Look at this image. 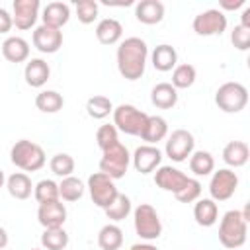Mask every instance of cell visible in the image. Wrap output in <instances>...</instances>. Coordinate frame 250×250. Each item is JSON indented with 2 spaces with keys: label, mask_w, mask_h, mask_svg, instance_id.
<instances>
[{
  "label": "cell",
  "mask_w": 250,
  "mask_h": 250,
  "mask_svg": "<svg viewBox=\"0 0 250 250\" xmlns=\"http://www.w3.org/2000/svg\"><path fill=\"white\" fill-rule=\"evenodd\" d=\"M148 47L141 37H127L117 47V70L125 80H139L145 74Z\"/></svg>",
  "instance_id": "6da1fadb"
},
{
  "label": "cell",
  "mask_w": 250,
  "mask_h": 250,
  "mask_svg": "<svg viewBox=\"0 0 250 250\" xmlns=\"http://www.w3.org/2000/svg\"><path fill=\"white\" fill-rule=\"evenodd\" d=\"M246 234L248 221L242 217V213L236 209L227 211L219 225V242L229 250H236L246 242Z\"/></svg>",
  "instance_id": "7a4b0ae2"
},
{
  "label": "cell",
  "mask_w": 250,
  "mask_h": 250,
  "mask_svg": "<svg viewBox=\"0 0 250 250\" xmlns=\"http://www.w3.org/2000/svg\"><path fill=\"white\" fill-rule=\"evenodd\" d=\"M10 160H12L14 166H18L23 172H37V170H41L45 166L47 156H45V150L37 143L21 139L12 146Z\"/></svg>",
  "instance_id": "3957f363"
},
{
  "label": "cell",
  "mask_w": 250,
  "mask_h": 250,
  "mask_svg": "<svg viewBox=\"0 0 250 250\" xmlns=\"http://www.w3.org/2000/svg\"><path fill=\"white\" fill-rule=\"evenodd\" d=\"M111 113H113V125L117 131H121L125 135H133V137L143 135L146 121H148V113L137 109L131 104H121Z\"/></svg>",
  "instance_id": "277c9868"
},
{
  "label": "cell",
  "mask_w": 250,
  "mask_h": 250,
  "mask_svg": "<svg viewBox=\"0 0 250 250\" xmlns=\"http://www.w3.org/2000/svg\"><path fill=\"white\" fill-rule=\"evenodd\" d=\"M215 104L225 113H238L248 104V90L240 82H225L215 92Z\"/></svg>",
  "instance_id": "5b68a950"
},
{
  "label": "cell",
  "mask_w": 250,
  "mask_h": 250,
  "mask_svg": "<svg viewBox=\"0 0 250 250\" xmlns=\"http://www.w3.org/2000/svg\"><path fill=\"white\" fill-rule=\"evenodd\" d=\"M133 223H135V232L143 240H156L162 234V223L156 213V209L148 203H141L133 211Z\"/></svg>",
  "instance_id": "8992f818"
},
{
  "label": "cell",
  "mask_w": 250,
  "mask_h": 250,
  "mask_svg": "<svg viewBox=\"0 0 250 250\" xmlns=\"http://www.w3.org/2000/svg\"><path fill=\"white\" fill-rule=\"evenodd\" d=\"M129 162H131V154H129L127 146L117 143L111 148L104 150V156L100 160V172H104L105 176H109L115 182V180L125 176V172L129 168Z\"/></svg>",
  "instance_id": "52a82bcc"
},
{
  "label": "cell",
  "mask_w": 250,
  "mask_h": 250,
  "mask_svg": "<svg viewBox=\"0 0 250 250\" xmlns=\"http://www.w3.org/2000/svg\"><path fill=\"white\" fill-rule=\"evenodd\" d=\"M88 191H90L94 205H98L100 209H105L119 193L113 180L109 176H105L104 172H94L88 178Z\"/></svg>",
  "instance_id": "ba28073f"
},
{
  "label": "cell",
  "mask_w": 250,
  "mask_h": 250,
  "mask_svg": "<svg viewBox=\"0 0 250 250\" xmlns=\"http://www.w3.org/2000/svg\"><path fill=\"white\" fill-rule=\"evenodd\" d=\"M238 188V176L230 168H221L213 172L211 182H209V193L213 201H227L234 195Z\"/></svg>",
  "instance_id": "9c48e42d"
},
{
  "label": "cell",
  "mask_w": 250,
  "mask_h": 250,
  "mask_svg": "<svg viewBox=\"0 0 250 250\" xmlns=\"http://www.w3.org/2000/svg\"><path fill=\"white\" fill-rule=\"evenodd\" d=\"M193 146H195V141H193V135L188 131V129H176L168 135V141H166V146H164V152L170 160L174 162H184L188 160V156L193 152Z\"/></svg>",
  "instance_id": "30bf717a"
},
{
  "label": "cell",
  "mask_w": 250,
  "mask_h": 250,
  "mask_svg": "<svg viewBox=\"0 0 250 250\" xmlns=\"http://www.w3.org/2000/svg\"><path fill=\"white\" fill-rule=\"evenodd\" d=\"M193 31L197 35H203V37H209V35H221L225 29H227V16L221 12V10H205L201 14H197L193 18V23H191Z\"/></svg>",
  "instance_id": "8fae6325"
},
{
  "label": "cell",
  "mask_w": 250,
  "mask_h": 250,
  "mask_svg": "<svg viewBox=\"0 0 250 250\" xmlns=\"http://www.w3.org/2000/svg\"><path fill=\"white\" fill-rule=\"evenodd\" d=\"M62 45V31L57 29V27H51V25H37L33 29V47L41 53H57Z\"/></svg>",
  "instance_id": "7c38bea8"
},
{
  "label": "cell",
  "mask_w": 250,
  "mask_h": 250,
  "mask_svg": "<svg viewBox=\"0 0 250 250\" xmlns=\"http://www.w3.org/2000/svg\"><path fill=\"white\" fill-rule=\"evenodd\" d=\"M12 21L18 29H31L39 18V0H14Z\"/></svg>",
  "instance_id": "4fadbf2b"
},
{
  "label": "cell",
  "mask_w": 250,
  "mask_h": 250,
  "mask_svg": "<svg viewBox=\"0 0 250 250\" xmlns=\"http://www.w3.org/2000/svg\"><path fill=\"white\" fill-rule=\"evenodd\" d=\"M131 160H133V166H135L137 172H141V174H150V172H154V170L160 166V162H162V152H160L154 145H141V146L135 148Z\"/></svg>",
  "instance_id": "5bb4252c"
},
{
  "label": "cell",
  "mask_w": 250,
  "mask_h": 250,
  "mask_svg": "<svg viewBox=\"0 0 250 250\" xmlns=\"http://www.w3.org/2000/svg\"><path fill=\"white\" fill-rule=\"evenodd\" d=\"M188 180H189V178H188L182 170H178V168H174V166H158L156 172H154V184H156L160 189L172 191V193H178V191L186 186Z\"/></svg>",
  "instance_id": "9a60e30c"
},
{
  "label": "cell",
  "mask_w": 250,
  "mask_h": 250,
  "mask_svg": "<svg viewBox=\"0 0 250 250\" xmlns=\"http://www.w3.org/2000/svg\"><path fill=\"white\" fill-rule=\"evenodd\" d=\"M37 219H39L41 227H45V229H57V227H62L64 221H66V207H64L61 201L39 203Z\"/></svg>",
  "instance_id": "2e32d148"
},
{
  "label": "cell",
  "mask_w": 250,
  "mask_h": 250,
  "mask_svg": "<svg viewBox=\"0 0 250 250\" xmlns=\"http://www.w3.org/2000/svg\"><path fill=\"white\" fill-rule=\"evenodd\" d=\"M135 18L146 25L160 23L164 18V4L160 0H141L135 6Z\"/></svg>",
  "instance_id": "e0dca14e"
},
{
  "label": "cell",
  "mask_w": 250,
  "mask_h": 250,
  "mask_svg": "<svg viewBox=\"0 0 250 250\" xmlns=\"http://www.w3.org/2000/svg\"><path fill=\"white\" fill-rule=\"evenodd\" d=\"M51 76V68L43 59H31L27 61L25 68H23V78L27 82V86L31 88H41L43 84H47Z\"/></svg>",
  "instance_id": "ac0fdd59"
},
{
  "label": "cell",
  "mask_w": 250,
  "mask_h": 250,
  "mask_svg": "<svg viewBox=\"0 0 250 250\" xmlns=\"http://www.w3.org/2000/svg\"><path fill=\"white\" fill-rule=\"evenodd\" d=\"M250 158V148L244 141H230L223 148V160L230 168H240L248 162Z\"/></svg>",
  "instance_id": "d6986e66"
},
{
  "label": "cell",
  "mask_w": 250,
  "mask_h": 250,
  "mask_svg": "<svg viewBox=\"0 0 250 250\" xmlns=\"http://www.w3.org/2000/svg\"><path fill=\"white\" fill-rule=\"evenodd\" d=\"M43 23L61 29L68 20H70V8L64 2H49L43 8Z\"/></svg>",
  "instance_id": "ffe728a7"
},
{
  "label": "cell",
  "mask_w": 250,
  "mask_h": 250,
  "mask_svg": "<svg viewBox=\"0 0 250 250\" xmlns=\"http://www.w3.org/2000/svg\"><path fill=\"white\" fill-rule=\"evenodd\" d=\"M123 35V25L115 18H104L96 25V37L102 45H115Z\"/></svg>",
  "instance_id": "44dd1931"
},
{
  "label": "cell",
  "mask_w": 250,
  "mask_h": 250,
  "mask_svg": "<svg viewBox=\"0 0 250 250\" xmlns=\"http://www.w3.org/2000/svg\"><path fill=\"white\" fill-rule=\"evenodd\" d=\"M2 55L10 62H23L29 57V43L23 37H8L2 43Z\"/></svg>",
  "instance_id": "7402d4cb"
},
{
  "label": "cell",
  "mask_w": 250,
  "mask_h": 250,
  "mask_svg": "<svg viewBox=\"0 0 250 250\" xmlns=\"http://www.w3.org/2000/svg\"><path fill=\"white\" fill-rule=\"evenodd\" d=\"M150 102L160 109H170L178 104V90L170 82H160L150 90Z\"/></svg>",
  "instance_id": "603a6c76"
},
{
  "label": "cell",
  "mask_w": 250,
  "mask_h": 250,
  "mask_svg": "<svg viewBox=\"0 0 250 250\" xmlns=\"http://www.w3.org/2000/svg\"><path fill=\"white\" fill-rule=\"evenodd\" d=\"M217 217H219V207L211 197L197 199V203L193 205V219L199 227H213L217 223Z\"/></svg>",
  "instance_id": "cb8c5ba5"
},
{
  "label": "cell",
  "mask_w": 250,
  "mask_h": 250,
  "mask_svg": "<svg viewBox=\"0 0 250 250\" xmlns=\"http://www.w3.org/2000/svg\"><path fill=\"white\" fill-rule=\"evenodd\" d=\"M150 61H152V66H154L156 70L168 72V70H172V68L176 66V62H178V53H176V49H174L172 45L162 43V45H158V47L152 51Z\"/></svg>",
  "instance_id": "d4e9b609"
},
{
  "label": "cell",
  "mask_w": 250,
  "mask_h": 250,
  "mask_svg": "<svg viewBox=\"0 0 250 250\" xmlns=\"http://www.w3.org/2000/svg\"><path fill=\"white\" fill-rule=\"evenodd\" d=\"M166 135H168L166 119L160 115H148V121H146V127H145L141 139L146 141V145H156L158 141L166 139Z\"/></svg>",
  "instance_id": "484cf974"
},
{
  "label": "cell",
  "mask_w": 250,
  "mask_h": 250,
  "mask_svg": "<svg viewBox=\"0 0 250 250\" xmlns=\"http://www.w3.org/2000/svg\"><path fill=\"white\" fill-rule=\"evenodd\" d=\"M6 188H8V193L14 197V199H27L31 195V189H33V184H31V178L23 172H16L12 174L8 180H6Z\"/></svg>",
  "instance_id": "4316f807"
},
{
  "label": "cell",
  "mask_w": 250,
  "mask_h": 250,
  "mask_svg": "<svg viewBox=\"0 0 250 250\" xmlns=\"http://www.w3.org/2000/svg\"><path fill=\"white\" fill-rule=\"evenodd\" d=\"M123 244V230L117 225H104L98 232V246L102 250H119Z\"/></svg>",
  "instance_id": "83f0119b"
},
{
  "label": "cell",
  "mask_w": 250,
  "mask_h": 250,
  "mask_svg": "<svg viewBox=\"0 0 250 250\" xmlns=\"http://www.w3.org/2000/svg\"><path fill=\"white\" fill-rule=\"evenodd\" d=\"M35 105L43 113H57L64 105V98L55 90H43L35 96Z\"/></svg>",
  "instance_id": "f1b7e54d"
},
{
  "label": "cell",
  "mask_w": 250,
  "mask_h": 250,
  "mask_svg": "<svg viewBox=\"0 0 250 250\" xmlns=\"http://www.w3.org/2000/svg\"><path fill=\"white\" fill-rule=\"evenodd\" d=\"M215 168L213 154L207 150H195L189 154V170L195 176H209Z\"/></svg>",
  "instance_id": "f546056e"
},
{
  "label": "cell",
  "mask_w": 250,
  "mask_h": 250,
  "mask_svg": "<svg viewBox=\"0 0 250 250\" xmlns=\"http://www.w3.org/2000/svg\"><path fill=\"white\" fill-rule=\"evenodd\" d=\"M41 244L45 250H64L68 246V234L62 227L45 229L41 234Z\"/></svg>",
  "instance_id": "4dcf8cb0"
},
{
  "label": "cell",
  "mask_w": 250,
  "mask_h": 250,
  "mask_svg": "<svg viewBox=\"0 0 250 250\" xmlns=\"http://www.w3.org/2000/svg\"><path fill=\"white\" fill-rule=\"evenodd\" d=\"M84 195V184L76 176H66L59 184V197L64 201H78Z\"/></svg>",
  "instance_id": "1f68e13d"
},
{
  "label": "cell",
  "mask_w": 250,
  "mask_h": 250,
  "mask_svg": "<svg viewBox=\"0 0 250 250\" xmlns=\"http://www.w3.org/2000/svg\"><path fill=\"white\" fill-rule=\"evenodd\" d=\"M86 111L92 119H104L113 111V104L107 96H92L86 102Z\"/></svg>",
  "instance_id": "d6a6232c"
},
{
  "label": "cell",
  "mask_w": 250,
  "mask_h": 250,
  "mask_svg": "<svg viewBox=\"0 0 250 250\" xmlns=\"http://www.w3.org/2000/svg\"><path fill=\"white\" fill-rule=\"evenodd\" d=\"M195 66L193 64H176L174 66V72H172V86L178 90V88H189L193 82H195Z\"/></svg>",
  "instance_id": "836d02e7"
},
{
  "label": "cell",
  "mask_w": 250,
  "mask_h": 250,
  "mask_svg": "<svg viewBox=\"0 0 250 250\" xmlns=\"http://www.w3.org/2000/svg\"><path fill=\"white\" fill-rule=\"evenodd\" d=\"M104 211H105L107 219H111V221H123L131 213V199L125 193H117V197Z\"/></svg>",
  "instance_id": "e575fe53"
},
{
  "label": "cell",
  "mask_w": 250,
  "mask_h": 250,
  "mask_svg": "<svg viewBox=\"0 0 250 250\" xmlns=\"http://www.w3.org/2000/svg\"><path fill=\"white\" fill-rule=\"evenodd\" d=\"M33 195L37 203H49V201H59V184L53 180H41L33 188Z\"/></svg>",
  "instance_id": "d590c367"
},
{
  "label": "cell",
  "mask_w": 250,
  "mask_h": 250,
  "mask_svg": "<svg viewBox=\"0 0 250 250\" xmlns=\"http://www.w3.org/2000/svg\"><path fill=\"white\" fill-rule=\"evenodd\" d=\"M49 168L55 176H61V178H66V176H72L74 172V158L66 152H59L51 158L49 162Z\"/></svg>",
  "instance_id": "8d00e7d4"
},
{
  "label": "cell",
  "mask_w": 250,
  "mask_h": 250,
  "mask_svg": "<svg viewBox=\"0 0 250 250\" xmlns=\"http://www.w3.org/2000/svg\"><path fill=\"white\" fill-rule=\"evenodd\" d=\"M96 143L102 148V152L107 150V148H111L113 145H117L119 143V135H117L115 125H102L96 131Z\"/></svg>",
  "instance_id": "74e56055"
},
{
  "label": "cell",
  "mask_w": 250,
  "mask_h": 250,
  "mask_svg": "<svg viewBox=\"0 0 250 250\" xmlns=\"http://www.w3.org/2000/svg\"><path fill=\"white\" fill-rule=\"evenodd\" d=\"M174 195H176V199H178L180 203H193V201H197L199 195H201V184H199L195 178H189V180L186 182V186H184L178 193H174Z\"/></svg>",
  "instance_id": "f35d334b"
},
{
  "label": "cell",
  "mask_w": 250,
  "mask_h": 250,
  "mask_svg": "<svg viewBox=\"0 0 250 250\" xmlns=\"http://www.w3.org/2000/svg\"><path fill=\"white\" fill-rule=\"evenodd\" d=\"M76 16L82 23H94L98 18V2L96 0H78L76 2Z\"/></svg>",
  "instance_id": "ab89813d"
},
{
  "label": "cell",
  "mask_w": 250,
  "mask_h": 250,
  "mask_svg": "<svg viewBox=\"0 0 250 250\" xmlns=\"http://www.w3.org/2000/svg\"><path fill=\"white\" fill-rule=\"evenodd\" d=\"M230 41L238 51H246L250 47V29L244 25H234L232 33H230Z\"/></svg>",
  "instance_id": "60d3db41"
},
{
  "label": "cell",
  "mask_w": 250,
  "mask_h": 250,
  "mask_svg": "<svg viewBox=\"0 0 250 250\" xmlns=\"http://www.w3.org/2000/svg\"><path fill=\"white\" fill-rule=\"evenodd\" d=\"M14 21H12V14L4 8H0V33H8L12 29Z\"/></svg>",
  "instance_id": "b9f144b4"
},
{
  "label": "cell",
  "mask_w": 250,
  "mask_h": 250,
  "mask_svg": "<svg viewBox=\"0 0 250 250\" xmlns=\"http://www.w3.org/2000/svg\"><path fill=\"white\" fill-rule=\"evenodd\" d=\"M240 6H246V0H221V8L223 10H238Z\"/></svg>",
  "instance_id": "7bdbcfd3"
},
{
  "label": "cell",
  "mask_w": 250,
  "mask_h": 250,
  "mask_svg": "<svg viewBox=\"0 0 250 250\" xmlns=\"http://www.w3.org/2000/svg\"><path fill=\"white\" fill-rule=\"evenodd\" d=\"M129 250H158L154 244H150V242H137V244H133Z\"/></svg>",
  "instance_id": "ee69618b"
},
{
  "label": "cell",
  "mask_w": 250,
  "mask_h": 250,
  "mask_svg": "<svg viewBox=\"0 0 250 250\" xmlns=\"http://www.w3.org/2000/svg\"><path fill=\"white\" fill-rule=\"evenodd\" d=\"M240 25H244V27H248V29H250V8H248V6L242 10V16H240Z\"/></svg>",
  "instance_id": "f6af8a7d"
},
{
  "label": "cell",
  "mask_w": 250,
  "mask_h": 250,
  "mask_svg": "<svg viewBox=\"0 0 250 250\" xmlns=\"http://www.w3.org/2000/svg\"><path fill=\"white\" fill-rule=\"evenodd\" d=\"M6 246H8V232H6V229L0 227V250H4Z\"/></svg>",
  "instance_id": "bcb514c9"
},
{
  "label": "cell",
  "mask_w": 250,
  "mask_h": 250,
  "mask_svg": "<svg viewBox=\"0 0 250 250\" xmlns=\"http://www.w3.org/2000/svg\"><path fill=\"white\" fill-rule=\"evenodd\" d=\"M4 182H6V178H4V172H2V168H0V188L4 186Z\"/></svg>",
  "instance_id": "7dc6e473"
},
{
  "label": "cell",
  "mask_w": 250,
  "mask_h": 250,
  "mask_svg": "<svg viewBox=\"0 0 250 250\" xmlns=\"http://www.w3.org/2000/svg\"><path fill=\"white\" fill-rule=\"evenodd\" d=\"M31 250H41V248H31Z\"/></svg>",
  "instance_id": "c3c4849f"
}]
</instances>
